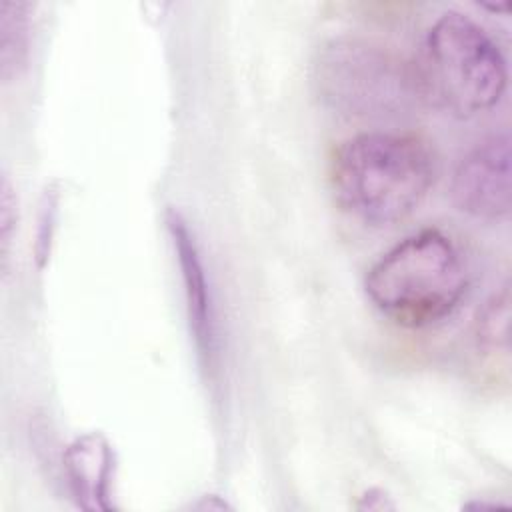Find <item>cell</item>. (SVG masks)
Masks as SVG:
<instances>
[{"mask_svg":"<svg viewBox=\"0 0 512 512\" xmlns=\"http://www.w3.org/2000/svg\"><path fill=\"white\" fill-rule=\"evenodd\" d=\"M434 158L412 134L362 132L346 138L330 160V184L344 212L370 226L408 218L434 184Z\"/></svg>","mask_w":512,"mask_h":512,"instance_id":"obj_1","label":"cell"},{"mask_svg":"<svg viewBox=\"0 0 512 512\" xmlns=\"http://www.w3.org/2000/svg\"><path fill=\"white\" fill-rule=\"evenodd\" d=\"M410 66L418 100L456 118L494 108L508 86L500 46L484 26L458 10L434 20Z\"/></svg>","mask_w":512,"mask_h":512,"instance_id":"obj_2","label":"cell"},{"mask_svg":"<svg viewBox=\"0 0 512 512\" xmlns=\"http://www.w3.org/2000/svg\"><path fill=\"white\" fill-rule=\"evenodd\" d=\"M364 290L394 324L418 330L456 312L468 290V274L454 240L438 228H422L368 268Z\"/></svg>","mask_w":512,"mask_h":512,"instance_id":"obj_3","label":"cell"},{"mask_svg":"<svg viewBox=\"0 0 512 512\" xmlns=\"http://www.w3.org/2000/svg\"><path fill=\"white\" fill-rule=\"evenodd\" d=\"M312 82L328 108L350 118H392L420 102L410 62L358 36L322 44L312 64Z\"/></svg>","mask_w":512,"mask_h":512,"instance_id":"obj_4","label":"cell"},{"mask_svg":"<svg viewBox=\"0 0 512 512\" xmlns=\"http://www.w3.org/2000/svg\"><path fill=\"white\" fill-rule=\"evenodd\" d=\"M454 206L484 222L510 214V134L494 132L476 142L456 164L450 180Z\"/></svg>","mask_w":512,"mask_h":512,"instance_id":"obj_5","label":"cell"},{"mask_svg":"<svg viewBox=\"0 0 512 512\" xmlns=\"http://www.w3.org/2000/svg\"><path fill=\"white\" fill-rule=\"evenodd\" d=\"M166 226L174 244L178 266H180L190 332L194 336L202 362L208 368H212L220 356L218 352L220 338H218L216 308L212 300L210 282L206 278L204 260L196 244V238L188 228V222L176 210H168Z\"/></svg>","mask_w":512,"mask_h":512,"instance_id":"obj_6","label":"cell"},{"mask_svg":"<svg viewBox=\"0 0 512 512\" xmlns=\"http://www.w3.org/2000/svg\"><path fill=\"white\" fill-rule=\"evenodd\" d=\"M64 472L76 502L86 510H110L114 452L102 434L78 436L64 452Z\"/></svg>","mask_w":512,"mask_h":512,"instance_id":"obj_7","label":"cell"},{"mask_svg":"<svg viewBox=\"0 0 512 512\" xmlns=\"http://www.w3.org/2000/svg\"><path fill=\"white\" fill-rule=\"evenodd\" d=\"M32 6L20 0L0 2V76L10 82L22 74L30 54Z\"/></svg>","mask_w":512,"mask_h":512,"instance_id":"obj_8","label":"cell"},{"mask_svg":"<svg viewBox=\"0 0 512 512\" xmlns=\"http://www.w3.org/2000/svg\"><path fill=\"white\" fill-rule=\"evenodd\" d=\"M508 318H510V292L504 286L492 294L476 318V344L486 354L506 352L508 348Z\"/></svg>","mask_w":512,"mask_h":512,"instance_id":"obj_9","label":"cell"},{"mask_svg":"<svg viewBox=\"0 0 512 512\" xmlns=\"http://www.w3.org/2000/svg\"><path fill=\"white\" fill-rule=\"evenodd\" d=\"M16 228V198L12 194V186L8 178L2 180L0 188V236H2V252H8L12 230Z\"/></svg>","mask_w":512,"mask_h":512,"instance_id":"obj_10","label":"cell"},{"mask_svg":"<svg viewBox=\"0 0 512 512\" xmlns=\"http://www.w3.org/2000/svg\"><path fill=\"white\" fill-rule=\"evenodd\" d=\"M360 498H362V502L358 504L360 510H392L394 508V504L388 500V496L382 490H368Z\"/></svg>","mask_w":512,"mask_h":512,"instance_id":"obj_11","label":"cell"}]
</instances>
